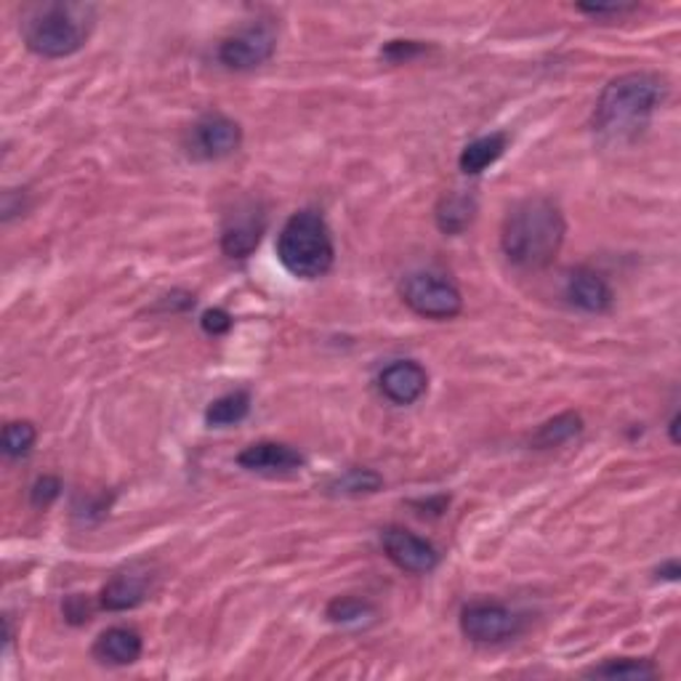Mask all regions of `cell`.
<instances>
[{"mask_svg":"<svg viewBox=\"0 0 681 681\" xmlns=\"http://www.w3.org/2000/svg\"><path fill=\"white\" fill-rule=\"evenodd\" d=\"M668 83L658 72H625L604 85L591 126L610 145L634 141L653 120L655 109L666 102Z\"/></svg>","mask_w":681,"mask_h":681,"instance_id":"obj_1","label":"cell"},{"mask_svg":"<svg viewBox=\"0 0 681 681\" xmlns=\"http://www.w3.org/2000/svg\"><path fill=\"white\" fill-rule=\"evenodd\" d=\"M565 234V213L551 197H524L504 219L500 247L504 256L519 269H543L559 256Z\"/></svg>","mask_w":681,"mask_h":681,"instance_id":"obj_2","label":"cell"},{"mask_svg":"<svg viewBox=\"0 0 681 681\" xmlns=\"http://www.w3.org/2000/svg\"><path fill=\"white\" fill-rule=\"evenodd\" d=\"M96 9L91 3H38L22 16L24 43L33 54L46 59H65L78 54L91 38Z\"/></svg>","mask_w":681,"mask_h":681,"instance_id":"obj_3","label":"cell"},{"mask_svg":"<svg viewBox=\"0 0 681 681\" xmlns=\"http://www.w3.org/2000/svg\"><path fill=\"white\" fill-rule=\"evenodd\" d=\"M277 258L290 275L301 280H318L331 272L336 247L331 229L318 210H299L285 221L277 238Z\"/></svg>","mask_w":681,"mask_h":681,"instance_id":"obj_4","label":"cell"},{"mask_svg":"<svg viewBox=\"0 0 681 681\" xmlns=\"http://www.w3.org/2000/svg\"><path fill=\"white\" fill-rule=\"evenodd\" d=\"M402 301L426 320H453L461 314L463 299L461 290L445 275L437 272H416L407 275L400 288Z\"/></svg>","mask_w":681,"mask_h":681,"instance_id":"obj_5","label":"cell"},{"mask_svg":"<svg viewBox=\"0 0 681 681\" xmlns=\"http://www.w3.org/2000/svg\"><path fill=\"white\" fill-rule=\"evenodd\" d=\"M461 631L476 644H498L522 631V617L500 602H472L461 610Z\"/></svg>","mask_w":681,"mask_h":681,"instance_id":"obj_6","label":"cell"},{"mask_svg":"<svg viewBox=\"0 0 681 681\" xmlns=\"http://www.w3.org/2000/svg\"><path fill=\"white\" fill-rule=\"evenodd\" d=\"M277 48V33L272 24H251V27L240 30L232 38H227L219 48L221 65L229 70L247 72L256 70L275 57Z\"/></svg>","mask_w":681,"mask_h":681,"instance_id":"obj_7","label":"cell"},{"mask_svg":"<svg viewBox=\"0 0 681 681\" xmlns=\"http://www.w3.org/2000/svg\"><path fill=\"white\" fill-rule=\"evenodd\" d=\"M381 546L389 559L400 569L413 575H426L439 565L437 549L426 538L405 528H386L381 532Z\"/></svg>","mask_w":681,"mask_h":681,"instance_id":"obj_8","label":"cell"},{"mask_svg":"<svg viewBox=\"0 0 681 681\" xmlns=\"http://www.w3.org/2000/svg\"><path fill=\"white\" fill-rule=\"evenodd\" d=\"M243 145V128L240 123H234L232 117L221 115V113H210L206 117H200L192 131V147H195V154L206 160H221L229 158L232 152L240 150Z\"/></svg>","mask_w":681,"mask_h":681,"instance_id":"obj_9","label":"cell"},{"mask_svg":"<svg viewBox=\"0 0 681 681\" xmlns=\"http://www.w3.org/2000/svg\"><path fill=\"white\" fill-rule=\"evenodd\" d=\"M264 227V213L253 203L240 206L229 216L224 229H221V251L229 258H247L262 243Z\"/></svg>","mask_w":681,"mask_h":681,"instance_id":"obj_10","label":"cell"},{"mask_svg":"<svg viewBox=\"0 0 681 681\" xmlns=\"http://www.w3.org/2000/svg\"><path fill=\"white\" fill-rule=\"evenodd\" d=\"M379 386L383 397L394 402V405H413L426 394L429 376H426L424 365H418L416 360H397L383 368Z\"/></svg>","mask_w":681,"mask_h":681,"instance_id":"obj_11","label":"cell"},{"mask_svg":"<svg viewBox=\"0 0 681 681\" xmlns=\"http://www.w3.org/2000/svg\"><path fill=\"white\" fill-rule=\"evenodd\" d=\"M565 293L573 307H578L580 312L588 314L610 312L612 301H615L610 282L599 272L588 269V266H578V269L569 272Z\"/></svg>","mask_w":681,"mask_h":681,"instance_id":"obj_12","label":"cell"},{"mask_svg":"<svg viewBox=\"0 0 681 681\" xmlns=\"http://www.w3.org/2000/svg\"><path fill=\"white\" fill-rule=\"evenodd\" d=\"M238 463L247 472L290 474L303 466V455L282 442H256L238 455Z\"/></svg>","mask_w":681,"mask_h":681,"instance_id":"obj_13","label":"cell"},{"mask_svg":"<svg viewBox=\"0 0 681 681\" xmlns=\"http://www.w3.org/2000/svg\"><path fill=\"white\" fill-rule=\"evenodd\" d=\"M150 580L152 575L147 569H126V573L115 575L107 586L102 588V602L104 610L123 612V610H134L147 599L150 593Z\"/></svg>","mask_w":681,"mask_h":681,"instance_id":"obj_14","label":"cell"},{"mask_svg":"<svg viewBox=\"0 0 681 681\" xmlns=\"http://www.w3.org/2000/svg\"><path fill=\"white\" fill-rule=\"evenodd\" d=\"M141 653H145V642L139 631L126 628V625L107 628L94 642V658L104 666H134Z\"/></svg>","mask_w":681,"mask_h":681,"instance_id":"obj_15","label":"cell"},{"mask_svg":"<svg viewBox=\"0 0 681 681\" xmlns=\"http://www.w3.org/2000/svg\"><path fill=\"white\" fill-rule=\"evenodd\" d=\"M506 147H509V136L506 134H490V136H480L474 139L472 145L463 147L461 158H458V165H461L463 173L469 176H476L485 169H490L493 163H498L504 158Z\"/></svg>","mask_w":681,"mask_h":681,"instance_id":"obj_16","label":"cell"},{"mask_svg":"<svg viewBox=\"0 0 681 681\" xmlns=\"http://www.w3.org/2000/svg\"><path fill=\"white\" fill-rule=\"evenodd\" d=\"M476 216V200L474 195L466 192H450L439 200L437 206V227L445 234H461L463 229L472 227Z\"/></svg>","mask_w":681,"mask_h":681,"instance_id":"obj_17","label":"cell"},{"mask_svg":"<svg viewBox=\"0 0 681 681\" xmlns=\"http://www.w3.org/2000/svg\"><path fill=\"white\" fill-rule=\"evenodd\" d=\"M327 621L336 625H346V628H365V625L376 623V607L368 599L360 597H336L325 610Z\"/></svg>","mask_w":681,"mask_h":681,"instance_id":"obj_18","label":"cell"},{"mask_svg":"<svg viewBox=\"0 0 681 681\" xmlns=\"http://www.w3.org/2000/svg\"><path fill=\"white\" fill-rule=\"evenodd\" d=\"M247 413H251V394L238 389V392H229L224 397L210 402L206 411V424L224 429V426H234L245 420Z\"/></svg>","mask_w":681,"mask_h":681,"instance_id":"obj_19","label":"cell"},{"mask_svg":"<svg viewBox=\"0 0 681 681\" xmlns=\"http://www.w3.org/2000/svg\"><path fill=\"white\" fill-rule=\"evenodd\" d=\"M658 668L653 660H639V658H615L607 660L602 666L588 668L586 677L593 679H628V681H647L658 677Z\"/></svg>","mask_w":681,"mask_h":681,"instance_id":"obj_20","label":"cell"},{"mask_svg":"<svg viewBox=\"0 0 681 681\" xmlns=\"http://www.w3.org/2000/svg\"><path fill=\"white\" fill-rule=\"evenodd\" d=\"M580 431H584V418H580L578 413L569 411V413H562V416L546 420V424L535 431V437H532V445L541 450L559 448V445H565L573 437H578Z\"/></svg>","mask_w":681,"mask_h":681,"instance_id":"obj_21","label":"cell"},{"mask_svg":"<svg viewBox=\"0 0 681 681\" xmlns=\"http://www.w3.org/2000/svg\"><path fill=\"white\" fill-rule=\"evenodd\" d=\"M383 487V480L373 469H349L340 476H336L331 485V493L349 495V498H360V495L379 493Z\"/></svg>","mask_w":681,"mask_h":681,"instance_id":"obj_22","label":"cell"},{"mask_svg":"<svg viewBox=\"0 0 681 681\" xmlns=\"http://www.w3.org/2000/svg\"><path fill=\"white\" fill-rule=\"evenodd\" d=\"M38 431L30 420H11L3 429V453L9 458H24L35 448Z\"/></svg>","mask_w":681,"mask_h":681,"instance_id":"obj_23","label":"cell"},{"mask_svg":"<svg viewBox=\"0 0 681 681\" xmlns=\"http://www.w3.org/2000/svg\"><path fill=\"white\" fill-rule=\"evenodd\" d=\"M59 493L61 482L57 476H41V480L33 485V504L38 506V509H46V506H51L54 500L59 498Z\"/></svg>","mask_w":681,"mask_h":681,"instance_id":"obj_24","label":"cell"},{"mask_svg":"<svg viewBox=\"0 0 681 681\" xmlns=\"http://www.w3.org/2000/svg\"><path fill=\"white\" fill-rule=\"evenodd\" d=\"M426 46L418 41H392L386 48H383V57H386L389 61H411L413 57H418V54H424Z\"/></svg>","mask_w":681,"mask_h":681,"instance_id":"obj_25","label":"cell"},{"mask_svg":"<svg viewBox=\"0 0 681 681\" xmlns=\"http://www.w3.org/2000/svg\"><path fill=\"white\" fill-rule=\"evenodd\" d=\"M200 325L208 336H224L232 327V314L224 312V309H208V312H203Z\"/></svg>","mask_w":681,"mask_h":681,"instance_id":"obj_26","label":"cell"},{"mask_svg":"<svg viewBox=\"0 0 681 681\" xmlns=\"http://www.w3.org/2000/svg\"><path fill=\"white\" fill-rule=\"evenodd\" d=\"M636 3H580L578 11L588 16H621L625 11H634Z\"/></svg>","mask_w":681,"mask_h":681,"instance_id":"obj_27","label":"cell"},{"mask_svg":"<svg viewBox=\"0 0 681 681\" xmlns=\"http://www.w3.org/2000/svg\"><path fill=\"white\" fill-rule=\"evenodd\" d=\"M65 615H67V621H70V623L80 625V623L89 621L91 607H89V602H85L83 597H70V599H67V604H65Z\"/></svg>","mask_w":681,"mask_h":681,"instance_id":"obj_28","label":"cell"},{"mask_svg":"<svg viewBox=\"0 0 681 681\" xmlns=\"http://www.w3.org/2000/svg\"><path fill=\"white\" fill-rule=\"evenodd\" d=\"M679 575H681V567H679L677 559L666 562V565L658 567V578H662V580H679Z\"/></svg>","mask_w":681,"mask_h":681,"instance_id":"obj_29","label":"cell"},{"mask_svg":"<svg viewBox=\"0 0 681 681\" xmlns=\"http://www.w3.org/2000/svg\"><path fill=\"white\" fill-rule=\"evenodd\" d=\"M679 420H681V416L677 413V416L671 418V424H668V431H671V442L673 445H679Z\"/></svg>","mask_w":681,"mask_h":681,"instance_id":"obj_30","label":"cell"}]
</instances>
